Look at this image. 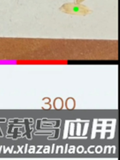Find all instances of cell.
Segmentation results:
<instances>
[{
	"mask_svg": "<svg viewBox=\"0 0 120 160\" xmlns=\"http://www.w3.org/2000/svg\"><path fill=\"white\" fill-rule=\"evenodd\" d=\"M84 1H85V0H74V2H77V3H81V2H82Z\"/></svg>",
	"mask_w": 120,
	"mask_h": 160,
	"instance_id": "2",
	"label": "cell"
},
{
	"mask_svg": "<svg viewBox=\"0 0 120 160\" xmlns=\"http://www.w3.org/2000/svg\"><path fill=\"white\" fill-rule=\"evenodd\" d=\"M59 9L63 13L82 16H87L92 12V11L89 7L81 3L75 2L64 3Z\"/></svg>",
	"mask_w": 120,
	"mask_h": 160,
	"instance_id": "1",
	"label": "cell"
}]
</instances>
